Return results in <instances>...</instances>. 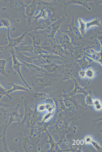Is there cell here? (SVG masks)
Instances as JSON below:
<instances>
[{
	"label": "cell",
	"mask_w": 102,
	"mask_h": 152,
	"mask_svg": "<svg viewBox=\"0 0 102 152\" xmlns=\"http://www.w3.org/2000/svg\"><path fill=\"white\" fill-rule=\"evenodd\" d=\"M5 90L0 84V99L5 94Z\"/></svg>",
	"instance_id": "obj_1"
},
{
	"label": "cell",
	"mask_w": 102,
	"mask_h": 152,
	"mask_svg": "<svg viewBox=\"0 0 102 152\" xmlns=\"http://www.w3.org/2000/svg\"><path fill=\"white\" fill-rule=\"evenodd\" d=\"M80 143L81 145H83L84 143V141L83 140H81L80 141Z\"/></svg>",
	"instance_id": "obj_2"
},
{
	"label": "cell",
	"mask_w": 102,
	"mask_h": 152,
	"mask_svg": "<svg viewBox=\"0 0 102 152\" xmlns=\"http://www.w3.org/2000/svg\"><path fill=\"white\" fill-rule=\"evenodd\" d=\"M80 144V141L79 140H77L76 141V144L77 145H79Z\"/></svg>",
	"instance_id": "obj_3"
},
{
	"label": "cell",
	"mask_w": 102,
	"mask_h": 152,
	"mask_svg": "<svg viewBox=\"0 0 102 152\" xmlns=\"http://www.w3.org/2000/svg\"></svg>",
	"instance_id": "obj_4"
}]
</instances>
